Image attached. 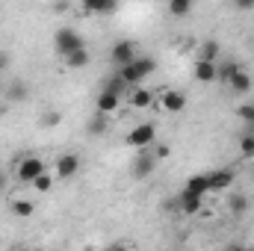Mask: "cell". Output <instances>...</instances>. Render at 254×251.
Wrapping results in <instances>:
<instances>
[{"instance_id": "17", "label": "cell", "mask_w": 254, "mask_h": 251, "mask_svg": "<svg viewBox=\"0 0 254 251\" xmlns=\"http://www.w3.org/2000/svg\"><path fill=\"white\" fill-rule=\"evenodd\" d=\"M201 207H204V198H201V195H184V192H181V210H184L187 216L201 213Z\"/></svg>"}, {"instance_id": "36", "label": "cell", "mask_w": 254, "mask_h": 251, "mask_svg": "<svg viewBox=\"0 0 254 251\" xmlns=\"http://www.w3.org/2000/svg\"><path fill=\"white\" fill-rule=\"evenodd\" d=\"M86 251H95V249H86Z\"/></svg>"}, {"instance_id": "37", "label": "cell", "mask_w": 254, "mask_h": 251, "mask_svg": "<svg viewBox=\"0 0 254 251\" xmlns=\"http://www.w3.org/2000/svg\"><path fill=\"white\" fill-rule=\"evenodd\" d=\"M0 92H3V86H0Z\"/></svg>"}, {"instance_id": "5", "label": "cell", "mask_w": 254, "mask_h": 251, "mask_svg": "<svg viewBox=\"0 0 254 251\" xmlns=\"http://www.w3.org/2000/svg\"><path fill=\"white\" fill-rule=\"evenodd\" d=\"M113 63L119 65V68L136 63V45H133V42H127V39L116 42V45H113Z\"/></svg>"}, {"instance_id": "32", "label": "cell", "mask_w": 254, "mask_h": 251, "mask_svg": "<svg viewBox=\"0 0 254 251\" xmlns=\"http://www.w3.org/2000/svg\"><path fill=\"white\" fill-rule=\"evenodd\" d=\"M240 12H249V9H254V0H240V3H234Z\"/></svg>"}, {"instance_id": "22", "label": "cell", "mask_w": 254, "mask_h": 251, "mask_svg": "<svg viewBox=\"0 0 254 251\" xmlns=\"http://www.w3.org/2000/svg\"><path fill=\"white\" fill-rule=\"evenodd\" d=\"M219 51H222V48H219V42H216V39H207V42L201 45V60L216 63V60H219Z\"/></svg>"}, {"instance_id": "19", "label": "cell", "mask_w": 254, "mask_h": 251, "mask_svg": "<svg viewBox=\"0 0 254 251\" xmlns=\"http://www.w3.org/2000/svg\"><path fill=\"white\" fill-rule=\"evenodd\" d=\"M9 210H12L18 219H30L36 207H33V201H24V198H18V201H12V204H9Z\"/></svg>"}, {"instance_id": "12", "label": "cell", "mask_w": 254, "mask_h": 251, "mask_svg": "<svg viewBox=\"0 0 254 251\" xmlns=\"http://www.w3.org/2000/svg\"><path fill=\"white\" fill-rule=\"evenodd\" d=\"M127 101H130L133 110H148V107L154 104V92H151V89H133V92L127 95Z\"/></svg>"}, {"instance_id": "27", "label": "cell", "mask_w": 254, "mask_h": 251, "mask_svg": "<svg viewBox=\"0 0 254 251\" xmlns=\"http://www.w3.org/2000/svg\"><path fill=\"white\" fill-rule=\"evenodd\" d=\"M30 187L36 189V192H51V187H54V178H51V175L45 172V175H42V178H36V181H33Z\"/></svg>"}, {"instance_id": "13", "label": "cell", "mask_w": 254, "mask_h": 251, "mask_svg": "<svg viewBox=\"0 0 254 251\" xmlns=\"http://www.w3.org/2000/svg\"><path fill=\"white\" fill-rule=\"evenodd\" d=\"M119 104H122V98H116V95H110V92H101L98 101H95V107H98L101 116H113V113L119 110Z\"/></svg>"}, {"instance_id": "24", "label": "cell", "mask_w": 254, "mask_h": 251, "mask_svg": "<svg viewBox=\"0 0 254 251\" xmlns=\"http://www.w3.org/2000/svg\"><path fill=\"white\" fill-rule=\"evenodd\" d=\"M237 116L246 122V127H254V101H246V104H240Z\"/></svg>"}, {"instance_id": "29", "label": "cell", "mask_w": 254, "mask_h": 251, "mask_svg": "<svg viewBox=\"0 0 254 251\" xmlns=\"http://www.w3.org/2000/svg\"><path fill=\"white\" fill-rule=\"evenodd\" d=\"M12 68V51L9 48H0V74Z\"/></svg>"}, {"instance_id": "30", "label": "cell", "mask_w": 254, "mask_h": 251, "mask_svg": "<svg viewBox=\"0 0 254 251\" xmlns=\"http://www.w3.org/2000/svg\"><path fill=\"white\" fill-rule=\"evenodd\" d=\"M60 122H63V116H60V113H48V116H45V125H48V127L60 125Z\"/></svg>"}, {"instance_id": "10", "label": "cell", "mask_w": 254, "mask_h": 251, "mask_svg": "<svg viewBox=\"0 0 254 251\" xmlns=\"http://www.w3.org/2000/svg\"><path fill=\"white\" fill-rule=\"evenodd\" d=\"M154 166H157L154 154H151V151H142V154H139V160L133 163V178H148V175L154 172Z\"/></svg>"}, {"instance_id": "9", "label": "cell", "mask_w": 254, "mask_h": 251, "mask_svg": "<svg viewBox=\"0 0 254 251\" xmlns=\"http://www.w3.org/2000/svg\"><path fill=\"white\" fill-rule=\"evenodd\" d=\"M228 89H231L234 95H249V92H252V74H249L246 68H240V71H237V74L231 77Z\"/></svg>"}, {"instance_id": "34", "label": "cell", "mask_w": 254, "mask_h": 251, "mask_svg": "<svg viewBox=\"0 0 254 251\" xmlns=\"http://www.w3.org/2000/svg\"><path fill=\"white\" fill-rule=\"evenodd\" d=\"M0 189H6V175L0 172Z\"/></svg>"}, {"instance_id": "8", "label": "cell", "mask_w": 254, "mask_h": 251, "mask_svg": "<svg viewBox=\"0 0 254 251\" xmlns=\"http://www.w3.org/2000/svg\"><path fill=\"white\" fill-rule=\"evenodd\" d=\"M160 104H163V110H166V113H181V110L187 107V95H184V92L169 89V92H163V95H160Z\"/></svg>"}, {"instance_id": "20", "label": "cell", "mask_w": 254, "mask_h": 251, "mask_svg": "<svg viewBox=\"0 0 254 251\" xmlns=\"http://www.w3.org/2000/svg\"><path fill=\"white\" fill-rule=\"evenodd\" d=\"M237 71H240V65L231 63V60H228V63H219V65H216V80H222V83H231V77H234Z\"/></svg>"}, {"instance_id": "33", "label": "cell", "mask_w": 254, "mask_h": 251, "mask_svg": "<svg viewBox=\"0 0 254 251\" xmlns=\"http://www.w3.org/2000/svg\"><path fill=\"white\" fill-rule=\"evenodd\" d=\"M225 251H249V249H246V246H228Z\"/></svg>"}, {"instance_id": "16", "label": "cell", "mask_w": 254, "mask_h": 251, "mask_svg": "<svg viewBox=\"0 0 254 251\" xmlns=\"http://www.w3.org/2000/svg\"><path fill=\"white\" fill-rule=\"evenodd\" d=\"M249 207H252V201H249V195H246V192H231V198H228V210H231L234 216L249 213Z\"/></svg>"}, {"instance_id": "23", "label": "cell", "mask_w": 254, "mask_h": 251, "mask_svg": "<svg viewBox=\"0 0 254 251\" xmlns=\"http://www.w3.org/2000/svg\"><path fill=\"white\" fill-rule=\"evenodd\" d=\"M190 12H192L190 0H172V3H169V15H175V18H184V15H190Z\"/></svg>"}, {"instance_id": "2", "label": "cell", "mask_w": 254, "mask_h": 251, "mask_svg": "<svg viewBox=\"0 0 254 251\" xmlns=\"http://www.w3.org/2000/svg\"><path fill=\"white\" fill-rule=\"evenodd\" d=\"M154 68H157V63H154L151 57H136V63L119 68V77L125 80L127 86H136V83H142V80H145Z\"/></svg>"}, {"instance_id": "15", "label": "cell", "mask_w": 254, "mask_h": 251, "mask_svg": "<svg viewBox=\"0 0 254 251\" xmlns=\"http://www.w3.org/2000/svg\"><path fill=\"white\" fill-rule=\"evenodd\" d=\"M210 192V184H207V175H192L190 181H187V187H184V195H207Z\"/></svg>"}, {"instance_id": "28", "label": "cell", "mask_w": 254, "mask_h": 251, "mask_svg": "<svg viewBox=\"0 0 254 251\" xmlns=\"http://www.w3.org/2000/svg\"><path fill=\"white\" fill-rule=\"evenodd\" d=\"M240 154H243L246 160L254 157V136H246V133H243V139H240Z\"/></svg>"}, {"instance_id": "26", "label": "cell", "mask_w": 254, "mask_h": 251, "mask_svg": "<svg viewBox=\"0 0 254 251\" xmlns=\"http://www.w3.org/2000/svg\"><path fill=\"white\" fill-rule=\"evenodd\" d=\"M89 133H92V136H101V133H107V116H101V113H98V116L89 122Z\"/></svg>"}, {"instance_id": "6", "label": "cell", "mask_w": 254, "mask_h": 251, "mask_svg": "<svg viewBox=\"0 0 254 251\" xmlns=\"http://www.w3.org/2000/svg\"><path fill=\"white\" fill-rule=\"evenodd\" d=\"M80 166H83V160H80V154H63L60 160H57V178H74L77 172H80Z\"/></svg>"}, {"instance_id": "3", "label": "cell", "mask_w": 254, "mask_h": 251, "mask_svg": "<svg viewBox=\"0 0 254 251\" xmlns=\"http://www.w3.org/2000/svg\"><path fill=\"white\" fill-rule=\"evenodd\" d=\"M54 48H57V54L65 60V57H71L74 51L86 48V42H83V36H80L77 30H71V27H60L57 36H54Z\"/></svg>"}, {"instance_id": "4", "label": "cell", "mask_w": 254, "mask_h": 251, "mask_svg": "<svg viewBox=\"0 0 254 251\" xmlns=\"http://www.w3.org/2000/svg\"><path fill=\"white\" fill-rule=\"evenodd\" d=\"M48 172V166H45V160H39V157H24L21 163H18V178L24 181V184H33L36 178H42Z\"/></svg>"}, {"instance_id": "21", "label": "cell", "mask_w": 254, "mask_h": 251, "mask_svg": "<svg viewBox=\"0 0 254 251\" xmlns=\"http://www.w3.org/2000/svg\"><path fill=\"white\" fill-rule=\"evenodd\" d=\"M65 65H68V68H86V65H89V48H80V51H74L71 57H65Z\"/></svg>"}, {"instance_id": "18", "label": "cell", "mask_w": 254, "mask_h": 251, "mask_svg": "<svg viewBox=\"0 0 254 251\" xmlns=\"http://www.w3.org/2000/svg\"><path fill=\"white\" fill-rule=\"evenodd\" d=\"M104 92H110V95H116V98H122V95H130V86H127L125 80L116 74V77H110L107 80V86H104Z\"/></svg>"}, {"instance_id": "25", "label": "cell", "mask_w": 254, "mask_h": 251, "mask_svg": "<svg viewBox=\"0 0 254 251\" xmlns=\"http://www.w3.org/2000/svg\"><path fill=\"white\" fill-rule=\"evenodd\" d=\"M116 9H119V3H86V12H95V15H110Z\"/></svg>"}, {"instance_id": "7", "label": "cell", "mask_w": 254, "mask_h": 251, "mask_svg": "<svg viewBox=\"0 0 254 251\" xmlns=\"http://www.w3.org/2000/svg\"><path fill=\"white\" fill-rule=\"evenodd\" d=\"M207 184H210V192L231 189L234 187V169H216V172H207Z\"/></svg>"}, {"instance_id": "31", "label": "cell", "mask_w": 254, "mask_h": 251, "mask_svg": "<svg viewBox=\"0 0 254 251\" xmlns=\"http://www.w3.org/2000/svg\"><path fill=\"white\" fill-rule=\"evenodd\" d=\"M169 157V145H157V151H154V160H166Z\"/></svg>"}, {"instance_id": "35", "label": "cell", "mask_w": 254, "mask_h": 251, "mask_svg": "<svg viewBox=\"0 0 254 251\" xmlns=\"http://www.w3.org/2000/svg\"><path fill=\"white\" fill-rule=\"evenodd\" d=\"M30 251H45V249H30Z\"/></svg>"}, {"instance_id": "14", "label": "cell", "mask_w": 254, "mask_h": 251, "mask_svg": "<svg viewBox=\"0 0 254 251\" xmlns=\"http://www.w3.org/2000/svg\"><path fill=\"white\" fill-rule=\"evenodd\" d=\"M195 80L198 83H216V63H207V60H198L195 63Z\"/></svg>"}, {"instance_id": "11", "label": "cell", "mask_w": 254, "mask_h": 251, "mask_svg": "<svg viewBox=\"0 0 254 251\" xmlns=\"http://www.w3.org/2000/svg\"><path fill=\"white\" fill-rule=\"evenodd\" d=\"M3 92H6L3 98H6V101H12V104H21V101H27V95H30V89H27V83H24V80H12Z\"/></svg>"}, {"instance_id": "1", "label": "cell", "mask_w": 254, "mask_h": 251, "mask_svg": "<svg viewBox=\"0 0 254 251\" xmlns=\"http://www.w3.org/2000/svg\"><path fill=\"white\" fill-rule=\"evenodd\" d=\"M125 142L130 145V148H139V151L154 148V142H157V125H154V122H142V125H136L125 136Z\"/></svg>"}]
</instances>
